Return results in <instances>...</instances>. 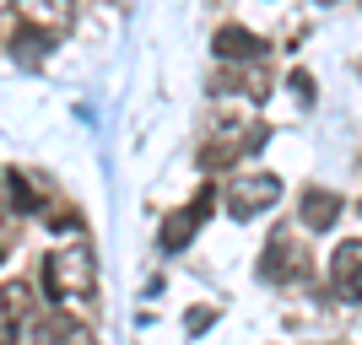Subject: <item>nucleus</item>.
<instances>
[{
    "label": "nucleus",
    "mask_w": 362,
    "mask_h": 345,
    "mask_svg": "<svg viewBox=\"0 0 362 345\" xmlns=\"http://www.w3.org/2000/svg\"><path fill=\"white\" fill-rule=\"evenodd\" d=\"M44 286L54 302H87L98 291V259H92L87 243H71V248H54L44 259Z\"/></svg>",
    "instance_id": "obj_1"
},
{
    "label": "nucleus",
    "mask_w": 362,
    "mask_h": 345,
    "mask_svg": "<svg viewBox=\"0 0 362 345\" xmlns=\"http://www.w3.org/2000/svg\"><path fill=\"white\" fill-rule=\"evenodd\" d=\"M276 200H281V178L276 173H238L227 183V216L233 222H249L259 210H271Z\"/></svg>",
    "instance_id": "obj_2"
},
{
    "label": "nucleus",
    "mask_w": 362,
    "mask_h": 345,
    "mask_svg": "<svg viewBox=\"0 0 362 345\" xmlns=\"http://www.w3.org/2000/svg\"><path fill=\"white\" fill-rule=\"evenodd\" d=\"M211 200H216V189L206 183V189H200V195L189 200V205H184V210H173V216L163 222V248H168V254H179L184 243H189V238L200 232V222H206V210H211Z\"/></svg>",
    "instance_id": "obj_3"
},
{
    "label": "nucleus",
    "mask_w": 362,
    "mask_h": 345,
    "mask_svg": "<svg viewBox=\"0 0 362 345\" xmlns=\"http://www.w3.org/2000/svg\"><path fill=\"white\" fill-rule=\"evenodd\" d=\"M259 275H265V281H303V275H308V259H303V248L287 238V232H276V238L265 243Z\"/></svg>",
    "instance_id": "obj_4"
},
{
    "label": "nucleus",
    "mask_w": 362,
    "mask_h": 345,
    "mask_svg": "<svg viewBox=\"0 0 362 345\" xmlns=\"http://www.w3.org/2000/svg\"><path fill=\"white\" fill-rule=\"evenodd\" d=\"M28 308H33V286L28 281H6V286H0V345H16V340H22Z\"/></svg>",
    "instance_id": "obj_5"
},
{
    "label": "nucleus",
    "mask_w": 362,
    "mask_h": 345,
    "mask_svg": "<svg viewBox=\"0 0 362 345\" xmlns=\"http://www.w3.org/2000/svg\"><path fill=\"white\" fill-rule=\"evenodd\" d=\"M330 291L341 302H362V243H341L330 259Z\"/></svg>",
    "instance_id": "obj_6"
},
{
    "label": "nucleus",
    "mask_w": 362,
    "mask_h": 345,
    "mask_svg": "<svg viewBox=\"0 0 362 345\" xmlns=\"http://www.w3.org/2000/svg\"><path fill=\"white\" fill-rule=\"evenodd\" d=\"M28 345H92V334L81 324H71L65 313H44L28 324Z\"/></svg>",
    "instance_id": "obj_7"
},
{
    "label": "nucleus",
    "mask_w": 362,
    "mask_h": 345,
    "mask_svg": "<svg viewBox=\"0 0 362 345\" xmlns=\"http://www.w3.org/2000/svg\"><path fill=\"white\" fill-rule=\"evenodd\" d=\"M341 222V195H330V189H308L303 195V226H314V232H325V226Z\"/></svg>",
    "instance_id": "obj_8"
},
{
    "label": "nucleus",
    "mask_w": 362,
    "mask_h": 345,
    "mask_svg": "<svg viewBox=\"0 0 362 345\" xmlns=\"http://www.w3.org/2000/svg\"><path fill=\"white\" fill-rule=\"evenodd\" d=\"M49 49H54V32L38 28V22H22V28H16V38H11V54H16V60H28V65H38Z\"/></svg>",
    "instance_id": "obj_9"
},
{
    "label": "nucleus",
    "mask_w": 362,
    "mask_h": 345,
    "mask_svg": "<svg viewBox=\"0 0 362 345\" xmlns=\"http://www.w3.org/2000/svg\"><path fill=\"white\" fill-rule=\"evenodd\" d=\"M216 54H222V60H259L265 44H259L255 32H243V28H222L216 32Z\"/></svg>",
    "instance_id": "obj_10"
},
{
    "label": "nucleus",
    "mask_w": 362,
    "mask_h": 345,
    "mask_svg": "<svg viewBox=\"0 0 362 345\" xmlns=\"http://www.w3.org/2000/svg\"><path fill=\"white\" fill-rule=\"evenodd\" d=\"M71 16H76L71 0H38L33 22H38V28H49V32H60V28H71Z\"/></svg>",
    "instance_id": "obj_11"
},
{
    "label": "nucleus",
    "mask_w": 362,
    "mask_h": 345,
    "mask_svg": "<svg viewBox=\"0 0 362 345\" xmlns=\"http://www.w3.org/2000/svg\"><path fill=\"white\" fill-rule=\"evenodd\" d=\"M0 216H6V183H0Z\"/></svg>",
    "instance_id": "obj_12"
},
{
    "label": "nucleus",
    "mask_w": 362,
    "mask_h": 345,
    "mask_svg": "<svg viewBox=\"0 0 362 345\" xmlns=\"http://www.w3.org/2000/svg\"><path fill=\"white\" fill-rule=\"evenodd\" d=\"M6 6H11V0H0V11H6Z\"/></svg>",
    "instance_id": "obj_13"
},
{
    "label": "nucleus",
    "mask_w": 362,
    "mask_h": 345,
    "mask_svg": "<svg viewBox=\"0 0 362 345\" xmlns=\"http://www.w3.org/2000/svg\"><path fill=\"white\" fill-rule=\"evenodd\" d=\"M319 6H330V0H319Z\"/></svg>",
    "instance_id": "obj_14"
}]
</instances>
